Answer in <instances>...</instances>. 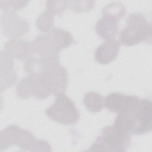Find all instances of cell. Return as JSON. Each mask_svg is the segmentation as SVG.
I'll list each match as a JSON object with an SVG mask.
<instances>
[{"mask_svg": "<svg viewBox=\"0 0 152 152\" xmlns=\"http://www.w3.org/2000/svg\"><path fill=\"white\" fill-rule=\"evenodd\" d=\"M56 96L53 104L45 110L52 120L64 125H74L80 119V113L73 101L64 93Z\"/></svg>", "mask_w": 152, "mask_h": 152, "instance_id": "obj_6", "label": "cell"}, {"mask_svg": "<svg viewBox=\"0 0 152 152\" xmlns=\"http://www.w3.org/2000/svg\"><path fill=\"white\" fill-rule=\"evenodd\" d=\"M121 43L115 38L106 40L100 45L95 52V59L100 64H107L115 59L118 55Z\"/></svg>", "mask_w": 152, "mask_h": 152, "instance_id": "obj_11", "label": "cell"}, {"mask_svg": "<svg viewBox=\"0 0 152 152\" xmlns=\"http://www.w3.org/2000/svg\"><path fill=\"white\" fill-rule=\"evenodd\" d=\"M35 141L31 132L12 125L1 132V151L12 145H17L23 150H27L32 148Z\"/></svg>", "mask_w": 152, "mask_h": 152, "instance_id": "obj_8", "label": "cell"}, {"mask_svg": "<svg viewBox=\"0 0 152 152\" xmlns=\"http://www.w3.org/2000/svg\"><path fill=\"white\" fill-rule=\"evenodd\" d=\"M83 103L89 112L96 113L101 111L104 106V98L97 92L90 91L85 94Z\"/></svg>", "mask_w": 152, "mask_h": 152, "instance_id": "obj_12", "label": "cell"}, {"mask_svg": "<svg viewBox=\"0 0 152 152\" xmlns=\"http://www.w3.org/2000/svg\"><path fill=\"white\" fill-rule=\"evenodd\" d=\"M151 101L139 98L130 109L118 114L113 125L130 135H141L151 131Z\"/></svg>", "mask_w": 152, "mask_h": 152, "instance_id": "obj_1", "label": "cell"}, {"mask_svg": "<svg viewBox=\"0 0 152 152\" xmlns=\"http://www.w3.org/2000/svg\"><path fill=\"white\" fill-rule=\"evenodd\" d=\"M68 1H46V11L53 15H61L65 8L68 5Z\"/></svg>", "mask_w": 152, "mask_h": 152, "instance_id": "obj_14", "label": "cell"}, {"mask_svg": "<svg viewBox=\"0 0 152 152\" xmlns=\"http://www.w3.org/2000/svg\"><path fill=\"white\" fill-rule=\"evenodd\" d=\"M73 42L68 31L53 28L49 32L37 36L31 43L32 50L42 58L57 57L61 49L68 47Z\"/></svg>", "mask_w": 152, "mask_h": 152, "instance_id": "obj_3", "label": "cell"}, {"mask_svg": "<svg viewBox=\"0 0 152 152\" xmlns=\"http://www.w3.org/2000/svg\"><path fill=\"white\" fill-rule=\"evenodd\" d=\"M103 16L96 24V30L99 36L105 40L114 38L119 32V17L108 12H103Z\"/></svg>", "mask_w": 152, "mask_h": 152, "instance_id": "obj_10", "label": "cell"}, {"mask_svg": "<svg viewBox=\"0 0 152 152\" xmlns=\"http://www.w3.org/2000/svg\"><path fill=\"white\" fill-rule=\"evenodd\" d=\"M54 16L48 11H45L37 20V28L42 32H47L52 28L54 21Z\"/></svg>", "mask_w": 152, "mask_h": 152, "instance_id": "obj_13", "label": "cell"}, {"mask_svg": "<svg viewBox=\"0 0 152 152\" xmlns=\"http://www.w3.org/2000/svg\"><path fill=\"white\" fill-rule=\"evenodd\" d=\"M131 135L113 125L105 126L88 151H125L131 145Z\"/></svg>", "mask_w": 152, "mask_h": 152, "instance_id": "obj_5", "label": "cell"}, {"mask_svg": "<svg viewBox=\"0 0 152 152\" xmlns=\"http://www.w3.org/2000/svg\"><path fill=\"white\" fill-rule=\"evenodd\" d=\"M16 92L21 99L33 96L39 99H45L53 94L50 83L42 74H30L23 79L17 84Z\"/></svg>", "mask_w": 152, "mask_h": 152, "instance_id": "obj_7", "label": "cell"}, {"mask_svg": "<svg viewBox=\"0 0 152 152\" xmlns=\"http://www.w3.org/2000/svg\"><path fill=\"white\" fill-rule=\"evenodd\" d=\"M26 71L30 74H42L50 83L53 94L64 93L68 84V74L60 64L59 58L48 57L40 59H30L25 64Z\"/></svg>", "mask_w": 152, "mask_h": 152, "instance_id": "obj_2", "label": "cell"}, {"mask_svg": "<svg viewBox=\"0 0 152 152\" xmlns=\"http://www.w3.org/2000/svg\"><path fill=\"white\" fill-rule=\"evenodd\" d=\"M151 25L141 13L131 14L126 20V26L119 35L121 44L131 46L140 42L151 43Z\"/></svg>", "mask_w": 152, "mask_h": 152, "instance_id": "obj_4", "label": "cell"}, {"mask_svg": "<svg viewBox=\"0 0 152 152\" xmlns=\"http://www.w3.org/2000/svg\"><path fill=\"white\" fill-rule=\"evenodd\" d=\"M138 99L135 96L112 93L104 98V107L110 112L119 114L132 107Z\"/></svg>", "mask_w": 152, "mask_h": 152, "instance_id": "obj_9", "label": "cell"}]
</instances>
